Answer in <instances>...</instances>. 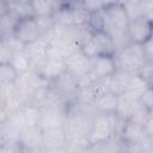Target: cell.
<instances>
[{
  "label": "cell",
  "instance_id": "cell-1",
  "mask_svg": "<svg viewBox=\"0 0 153 153\" xmlns=\"http://www.w3.org/2000/svg\"><path fill=\"white\" fill-rule=\"evenodd\" d=\"M126 122L127 121L121 120L115 114H96L92 120L91 129L88 133L90 143L92 145L109 140L114 136H118Z\"/></svg>",
  "mask_w": 153,
  "mask_h": 153
},
{
  "label": "cell",
  "instance_id": "cell-2",
  "mask_svg": "<svg viewBox=\"0 0 153 153\" xmlns=\"http://www.w3.org/2000/svg\"><path fill=\"white\" fill-rule=\"evenodd\" d=\"M94 115L96 114L91 105L71 104L67 109L66 121L63 124L66 134H78L88 136Z\"/></svg>",
  "mask_w": 153,
  "mask_h": 153
},
{
  "label": "cell",
  "instance_id": "cell-3",
  "mask_svg": "<svg viewBox=\"0 0 153 153\" xmlns=\"http://www.w3.org/2000/svg\"><path fill=\"white\" fill-rule=\"evenodd\" d=\"M100 13L103 19L102 31H104L109 37L127 32L129 19L127 17L122 1L105 2Z\"/></svg>",
  "mask_w": 153,
  "mask_h": 153
},
{
  "label": "cell",
  "instance_id": "cell-4",
  "mask_svg": "<svg viewBox=\"0 0 153 153\" xmlns=\"http://www.w3.org/2000/svg\"><path fill=\"white\" fill-rule=\"evenodd\" d=\"M114 61L116 71L126 72L129 74H136L140 72L142 66L148 62L145 57L142 45L130 43L122 50L114 54Z\"/></svg>",
  "mask_w": 153,
  "mask_h": 153
},
{
  "label": "cell",
  "instance_id": "cell-5",
  "mask_svg": "<svg viewBox=\"0 0 153 153\" xmlns=\"http://www.w3.org/2000/svg\"><path fill=\"white\" fill-rule=\"evenodd\" d=\"M80 50L90 59L98 55H112L114 48L111 38L104 31H94L82 43Z\"/></svg>",
  "mask_w": 153,
  "mask_h": 153
},
{
  "label": "cell",
  "instance_id": "cell-6",
  "mask_svg": "<svg viewBox=\"0 0 153 153\" xmlns=\"http://www.w3.org/2000/svg\"><path fill=\"white\" fill-rule=\"evenodd\" d=\"M50 84L42 75H39L38 73H36L33 71H27V72L18 74L17 80L14 82L16 88L22 94H24L29 100L36 91H38L43 87H47Z\"/></svg>",
  "mask_w": 153,
  "mask_h": 153
},
{
  "label": "cell",
  "instance_id": "cell-7",
  "mask_svg": "<svg viewBox=\"0 0 153 153\" xmlns=\"http://www.w3.org/2000/svg\"><path fill=\"white\" fill-rule=\"evenodd\" d=\"M127 33L130 43L143 44L148 39L153 38V22L146 18L129 20L127 26Z\"/></svg>",
  "mask_w": 153,
  "mask_h": 153
},
{
  "label": "cell",
  "instance_id": "cell-8",
  "mask_svg": "<svg viewBox=\"0 0 153 153\" xmlns=\"http://www.w3.org/2000/svg\"><path fill=\"white\" fill-rule=\"evenodd\" d=\"M116 72V66L112 55H98L91 59L88 75L93 81L105 80Z\"/></svg>",
  "mask_w": 153,
  "mask_h": 153
},
{
  "label": "cell",
  "instance_id": "cell-9",
  "mask_svg": "<svg viewBox=\"0 0 153 153\" xmlns=\"http://www.w3.org/2000/svg\"><path fill=\"white\" fill-rule=\"evenodd\" d=\"M42 36L37 23L35 18H26V19H20L17 23V26L14 29L13 37L18 39L23 45L30 44L37 39H39Z\"/></svg>",
  "mask_w": 153,
  "mask_h": 153
},
{
  "label": "cell",
  "instance_id": "cell-10",
  "mask_svg": "<svg viewBox=\"0 0 153 153\" xmlns=\"http://www.w3.org/2000/svg\"><path fill=\"white\" fill-rule=\"evenodd\" d=\"M50 86L59 92L71 105L73 103V99L75 97V93L78 91V81L74 75H72L68 72H63L60 76H57L55 80L50 82Z\"/></svg>",
  "mask_w": 153,
  "mask_h": 153
},
{
  "label": "cell",
  "instance_id": "cell-11",
  "mask_svg": "<svg viewBox=\"0 0 153 153\" xmlns=\"http://www.w3.org/2000/svg\"><path fill=\"white\" fill-rule=\"evenodd\" d=\"M66 72L71 73L75 78H80L82 75L88 74L91 67V59L87 57L80 49L71 54L65 61Z\"/></svg>",
  "mask_w": 153,
  "mask_h": 153
},
{
  "label": "cell",
  "instance_id": "cell-12",
  "mask_svg": "<svg viewBox=\"0 0 153 153\" xmlns=\"http://www.w3.org/2000/svg\"><path fill=\"white\" fill-rule=\"evenodd\" d=\"M140 100L137 97L129 92H124L117 96V104L115 115L123 121H128L140 108Z\"/></svg>",
  "mask_w": 153,
  "mask_h": 153
},
{
  "label": "cell",
  "instance_id": "cell-13",
  "mask_svg": "<svg viewBox=\"0 0 153 153\" xmlns=\"http://www.w3.org/2000/svg\"><path fill=\"white\" fill-rule=\"evenodd\" d=\"M67 111H56V110H41L37 127L41 130L63 128L66 121Z\"/></svg>",
  "mask_w": 153,
  "mask_h": 153
},
{
  "label": "cell",
  "instance_id": "cell-14",
  "mask_svg": "<svg viewBox=\"0 0 153 153\" xmlns=\"http://www.w3.org/2000/svg\"><path fill=\"white\" fill-rule=\"evenodd\" d=\"M20 149H39L42 147V130L38 127H32L23 130L18 136Z\"/></svg>",
  "mask_w": 153,
  "mask_h": 153
},
{
  "label": "cell",
  "instance_id": "cell-15",
  "mask_svg": "<svg viewBox=\"0 0 153 153\" xmlns=\"http://www.w3.org/2000/svg\"><path fill=\"white\" fill-rule=\"evenodd\" d=\"M65 142H66V131L63 128L42 130V147H43V149L65 147Z\"/></svg>",
  "mask_w": 153,
  "mask_h": 153
},
{
  "label": "cell",
  "instance_id": "cell-16",
  "mask_svg": "<svg viewBox=\"0 0 153 153\" xmlns=\"http://www.w3.org/2000/svg\"><path fill=\"white\" fill-rule=\"evenodd\" d=\"M116 104H117V96L110 92H105L100 94L93 104L91 105L94 114H105V115H111L115 114L116 110Z\"/></svg>",
  "mask_w": 153,
  "mask_h": 153
},
{
  "label": "cell",
  "instance_id": "cell-17",
  "mask_svg": "<svg viewBox=\"0 0 153 153\" xmlns=\"http://www.w3.org/2000/svg\"><path fill=\"white\" fill-rule=\"evenodd\" d=\"M147 135L143 131V126L131 121H127L118 134V137L123 142H139L142 141ZM151 137V136H149Z\"/></svg>",
  "mask_w": 153,
  "mask_h": 153
},
{
  "label": "cell",
  "instance_id": "cell-18",
  "mask_svg": "<svg viewBox=\"0 0 153 153\" xmlns=\"http://www.w3.org/2000/svg\"><path fill=\"white\" fill-rule=\"evenodd\" d=\"M129 78H130V74L129 73L116 71L110 78L106 79L108 91L110 93H114L115 96H118L121 93L127 92Z\"/></svg>",
  "mask_w": 153,
  "mask_h": 153
},
{
  "label": "cell",
  "instance_id": "cell-19",
  "mask_svg": "<svg viewBox=\"0 0 153 153\" xmlns=\"http://www.w3.org/2000/svg\"><path fill=\"white\" fill-rule=\"evenodd\" d=\"M7 8H8V13L14 16L18 20L35 17L31 1L29 0H8Z\"/></svg>",
  "mask_w": 153,
  "mask_h": 153
},
{
  "label": "cell",
  "instance_id": "cell-20",
  "mask_svg": "<svg viewBox=\"0 0 153 153\" xmlns=\"http://www.w3.org/2000/svg\"><path fill=\"white\" fill-rule=\"evenodd\" d=\"M63 72H66L65 62L63 61H57V60H49L47 59L42 67L38 71V74L42 75L49 84L55 80L57 76H60Z\"/></svg>",
  "mask_w": 153,
  "mask_h": 153
},
{
  "label": "cell",
  "instance_id": "cell-21",
  "mask_svg": "<svg viewBox=\"0 0 153 153\" xmlns=\"http://www.w3.org/2000/svg\"><path fill=\"white\" fill-rule=\"evenodd\" d=\"M90 153H123V141L118 136H114L109 140L92 143Z\"/></svg>",
  "mask_w": 153,
  "mask_h": 153
},
{
  "label": "cell",
  "instance_id": "cell-22",
  "mask_svg": "<svg viewBox=\"0 0 153 153\" xmlns=\"http://www.w3.org/2000/svg\"><path fill=\"white\" fill-rule=\"evenodd\" d=\"M91 146L88 136L78 135V134H66L65 148L67 153H79L86 151Z\"/></svg>",
  "mask_w": 153,
  "mask_h": 153
},
{
  "label": "cell",
  "instance_id": "cell-23",
  "mask_svg": "<svg viewBox=\"0 0 153 153\" xmlns=\"http://www.w3.org/2000/svg\"><path fill=\"white\" fill-rule=\"evenodd\" d=\"M32 10L35 17L42 16H53L54 12L57 10L60 1H51V0H35L31 1Z\"/></svg>",
  "mask_w": 153,
  "mask_h": 153
},
{
  "label": "cell",
  "instance_id": "cell-24",
  "mask_svg": "<svg viewBox=\"0 0 153 153\" xmlns=\"http://www.w3.org/2000/svg\"><path fill=\"white\" fill-rule=\"evenodd\" d=\"M149 86H152V85H149L146 80H143L142 76H140L137 73H136V74H130L127 92H129V93H131L133 96L140 98V96H141Z\"/></svg>",
  "mask_w": 153,
  "mask_h": 153
},
{
  "label": "cell",
  "instance_id": "cell-25",
  "mask_svg": "<svg viewBox=\"0 0 153 153\" xmlns=\"http://www.w3.org/2000/svg\"><path fill=\"white\" fill-rule=\"evenodd\" d=\"M18 19L11 13L5 14L0 19V39L12 37L14 33V29L17 26Z\"/></svg>",
  "mask_w": 153,
  "mask_h": 153
},
{
  "label": "cell",
  "instance_id": "cell-26",
  "mask_svg": "<svg viewBox=\"0 0 153 153\" xmlns=\"http://www.w3.org/2000/svg\"><path fill=\"white\" fill-rule=\"evenodd\" d=\"M124 11L129 20L143 18V0H130V1H122Z\"/></svg>",
  "mask_w": 153,
  "mask_h": 153
},
{
  "label": "cell",
  "instance_id": "cell-27",
  "mask_svg": "<svg viewBox=\"0 0 153 153\" xmlns=\"http://www.w3.org/2000/svg\"><path fill=\"white\" fill-rule=\"evenodd\" d=\"M23 117H24V122L27 128H32V127H37L38 124V118H39V114L41 110L38 106L33 105V104H27L24 109H23Z\"/></svg>",
  "mask_w": 153,
  "mask_h": 153
},
{
  "label": "cell",
  "instance_id": "cell-28",
  "mask_svg": "<svg viewBox=\"0 0 153 153\" xmlns=\"http://www.w3.org/2000/svg\"><path fill=\"white\" fill-rule=\"evenodd\" d=\"M18 73L11 63H0V86L13 85L17 80Z\"/></svg>",
  "mask_w": 153,
  "mask_h": 153
},
{
  "label": "cell",
  "instance_id": "cell-29",
  "mask_svg": "<svg viewBox=\"0 0 153 153\" xmlns=\"http://www.w3.org/2000/svg\"><path fill=\"white\" fill-rule=\"evenodd\" d=\"M12 67L16 69V72L18 74L20 73H24V72H27L30 71V60L29 57L24 54V51H18L13 55L11 62Z\"/></svg>",
  "mask_w": 153,
  "mask_h": 153
},
{
  "label": "cell",
  "instance_id": "cell-30",
  "mask_svg": "<svg viewBox=\"0 0 153 153\" xmlns=\"http://www.w3.org/2000/svg\"><path fill=\"white\" fill-rule=\"evenodd\" d=\"M16 53L6 39H0V63H10Z\"/></svg>",
  "mask_w": 153,
  "mask_h": 153
},
{
  "label": "cell",
  "instance_id": "cell-31",
  "mask_svg": "<svg viewBox=\"0 0 153 153\" xmlns=\"http://www.w3.org/2000/svg\"><path fill=\"white\" fill-rule=\"evenodd\" d=\"M33 18H35V20L37 23V26H38L42 35L48 32L55 25L53 16H42V17H33Z\"/></svg>",
  "mask_w": 153,
  "mask_h": 153
},
{
  "label": "cell",
  "instance_id": "cell-32",
  "mask_svg": "<svg viewBox=\"0 0 153 153\" xmlns=\"http://www.w3.org/2000/svg\"><path fill=\"white\" fill-rule=\"evenodd\" d=\"M140 100V105L149 111H152L153 109V93H152V86H149L139 98Z\"/></svg>",
  "mask_w": 153,
  "mask_h": 153
},
{
  "label": "cell",
  "instance_id": "cell-33",
  "mask_svg": "<svg viewBox=\"0 0 153 153\" xmlns=\"http://www.w3.org/2000/svg\"><path fill=\"white\" fill-rule=\"evenodd\" d=\"M81 5L91 14V13H96V12L102 11L105 2L104 1H97V0H85V1H81Z\"/></svg>",
  "mask_w": 153,
  "mask_h": 153
},
{
  "label": "cell",
  "instance_id": "cell-34",
  "mask_svg": "<svg viewBox=\"0 0 153 153\" xmlns=\"http://www.w3.org/2000/svg\"><path fill=\"white\" fill-rule=\"evenodd\" d=\"M137 74L140 76H142V79L146 80L149 85H152V82H153V62H146Z\"/></svg>",
  "mask_w": 153,
  "mask_h": 153
},
{
  "label": "cell",
  "instance_id": "cell-35",
  "mask_svg": "<svg viewBox=\"0 0 153 153\" xmlns=\"http://www.w3.org/2000/svg\"><path fill=\"white\" fill-rule=\"evenodd\" d=\"M142 45V50L145 54V57L148 62H153V38L148 39L147 42H145Z\"/></svg>",
  "mask_w": 153,
  "mask_h": 153
},
{
  "label": "cell",
  "instance_id": "cell-36",
  "mask_svg": "<svg viewBox=\"0 0 153 153\" xmlns=\"http://www.w3.org/2000/svg\"><path fill=\"white\" fill-rule=\"evenodd\" d=\"M0 153H20V147L18 142H6L0 148Z\"/></svg>",
  "mask_w": 153,
  "mask_h": 153
},
{
  "label": "cell",
  "instance_id": "cell-37",
  "mask_svg": "<svg viewBox=\"0 0 153 153\" xmlns=\"http://www.w3.org/2000/svg\"><path fill=\"white\" fill-rule=\"evenodd\" d=\"M6 143L5 137V122H0V148Z\"/></svg>",
  "mask_w": 153,
  "mask_h": 153
},
{
  "label": "cell",
  "instance_id": "cell-38",
  "mask_svg": "<svg viewBox=\"0 0 153 153\" xmlns=\"http://www.w3.org/2000/svg\"><path fill=\"white\" fill-rule=\"evenodd\" d=\"M8 13V8H7V1L0 0V19Z\"/></svg>",
  "mask_w": 153,
  "mask_h": 153
},
{
  "label": "cell",
  "instance_id": "cell-39",
  "mask_svg": "<svg viewBox=\"0 0 153 153\" xmlns=\"http://www.w3.org/2000/svg\"><path fill=\"white\" fill-rule=\"evenodd\" d=\"M43 153H67L65 147L60 148H51V149H43Z\"/></svg>",
  "mask_w": 153,
  "mask_h": 153
},
{
  "label": "cell",
  "instance_id": "cell-40",
  "mask_svg": "<svg viewBox=\"0 0 153 153\" xmlns=\"http://www.w3.org/2000/svg\"><path fill=\"white\" fill-rule=\"evenodd\" d=\"M148 153H153V151H151V152H148Z\"/></svg>",
  "mask_w": 153,
  "mask_h": 153
}]
</instances>
